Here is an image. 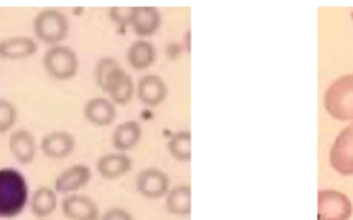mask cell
Listing matches in <instances>:
<instances>
[{"instance_id": "obj_1", "label": "cell", "mask_w": 353, "mask_h": 220, "mask_svg": "<svg viewBox=\"0 0 353 220\" xmlns=\"http://www.w3.org/2000/svg\"><path fill=\"white\" fill-rule=\"evenodd\" d=\"M28 201V184L21 172L0 169V217L18 216Z\"/></svg>"}, {"instance_id": "obj_2", "label": "cell", "mask_w": 353, "mask_h": 220, "mask_svg": "<svg viewBox=\"0 0 353 220\" xmlns=\"http://www.w3.org/2000/svg\"><path fill=\"white\" fill-rule=\"evenodd\" d=\"M325 111L342 121L353 120V73L334 80L324 92Z\"/></svg>"}, {"instance_id": "obj_3", "label": "cell", "mask_w": 353, "mask_h": 220, "mask_svg": "<svg viewBox=\"0 0 353 220\" xmlns=\"http://www.w3.org/2000/svg\"><path fill=\"white\" fill-rule=\"evenodd\" d=\"M33 30L40 41L55 45L66 37L69 30V21L66 15L58 10L47 8L34 16Z\"/></svg>"}, {"instance_id": "obj_4", "label": "cell", "mask_w": 353, "mask_h": 220, "mask_svg": "<svg viewBox=\"0 0 353 220\" xmlns=\"http://www.w3.org/2000/svg\"><path fill=\"white\" fill-rule=\"evenodd\" d=\"M43 65L47 73L55 80L72 78L79 67L76 52L66 45H51L43 58Z\"/></svg>"}, {"instance_id": "obj_5", "label": "cell", "mask_w": 353, "mask_h": 220, "mask_svg": "<svg viewBox=\"0 0 353 220\" xmlns=\"http://www.w3.org/2000/svg\"><path fill=\"white\" fill-rule=\"evenodd\" d=\"M353 206L349 197L341 191L325 188L317 194V220H349Z\"/></svg>"}, {"instance_id": "obj_6", "label": "cell", "mask_w": 353, "mask_h": 220, "mask_svg": "<svg viewBox=\"0 0 353 220\" xmlns=\"http://www.w3.org/2000/svg\"><path fill=\"white\" fill-rule=\"evenodd\" d=\"M330 164L341 175H353V122L335 138L330 150Z\"/></svg>"}, {"instance_id": "obj_7", "label": "cell", "mask_w": 353, "mask_h": 220, "mask_svg": "<svg viewBox=\"0 0 353 220\" xmlns=\"http://www.w3.org/2000/svg\"><path fill=\"white\" fill-rule=\"evenodd\" d=\"M102 91L109 95L113 103L125 104L132 98L134 82L130 74L124 69H121L120 66H116L106 76L102 85Z\"/></svg>"}, {"instance_id": "obj_8", "label": "cell", "mask_w": 353, "mask_h": 220, "mask_svg": "<svg viewBox=\"0 0 353 220\" xmlns=\"http://www.w3.org/2000/svg\"><path fill=\"white\" fill-rule=\"evenodd\" d=\"M168 176L159 168H146L137 176V190L149 199H157L168 191Z\"/></svg>"}, {"instance_id": "obj_9", "label": "cell", "mask_w": 353, "mask_h": 220, "mask_svg": "<svg viewBox=\"0 0 353 220\" xmlns=\"http://www.w3.org/2000/svg\"><path fill=\"white\" fill-rule=\"evenodd\" d=\"M62 213L69 220H98L99 212L97 204L80 194H72L62 199Z\"/></svg>"}, {"instance_id": "obj_10", "label": "cell", "mask_w": 353, "mask_h": 220, "mask_svg": "<svg viewBox=\"0 0 353 220\" xmlns=\"http://www.w3.org/2000/svg\"><path fill=\"white\" fill-rule=\"evenodd\" d=\"M161 25V15L156 7L141 6L132 7L130 26L137 36H152Z\"/></svg>"}, {"instance_id": "obj_11", "label": "cell", "mask_w": 353, "mask_h": 220, "mask_svg": "<svg viewBox=\"0 0 353 220\" xmlns=\"http://www.w3.org/2000/svg\"><path fill=\"white\" fill-rule=\"evenodd\" d=\"M167 84L157 74H145L139 78L137 85L138 99L146 106H157L167 96Z\"/></svg>"}, {"instance_id": "obj_12", "label": "cell", "mask_w": 353, "mask_h": 220, "mask_svg": "<svg viewBox=\"0 0 353 220\" xmlns=\"http://www.w3.org/2000/svg\"><path fill=\"white\" fill-rule=\"evenodd\" d=\"M40 147L48 158H63L73 151L74 139L69 132L54 131L41 138Z\"/></svg>"}, {"instance_id": "obj_13", "label": "cell", "mask_w": 353, "mask_h": 220, "mask_svg": "<svg viewBox=\"0 0 353 220\" xmlns=\"http://www.w3.org/2000/svg\"><path fill=\"white\" fill-rule=\"evenodd\" d=\"M8 147L11 154L19 164H29L36 155L34 138L30 131L23 128L17 129L10 135Z\"/></svg>"}, {"instance_id": "obj_14", "label": "cell", "mask_w": 353, "mask_h": 220, "mask_svg": "<svg viewBox=\"0 0 353 220\" xmlns=\"http://www.w3.org/2000/svg\"><path fill=\"white\" fill-rule=\"evenodd\" d=\"M85 120L94 125H109L116 118V109L112 100L105 98H92L83 107Z\"/></svg>"}, {"instance_id": "obj_15", "label": "cell", "mask_w": 353, "mask_h": 220, "mask_svg": "<svg viewBox=\"0 0 353 220\" xmlns=\"http://www.w3.org/2000/svg\"><path fill=\"white\" fill-rule=\"evenodd\" d=\"M91 179V170L88 166L79 164L65 169L55 179V191L58 192H72L87 184Z\"/></svg>"}, {"instance_id": "obj_16", "label": "cell", "mask_w": 353, "mask_h": 220, "mask_svg": "<svg viewBox=\"0 0 353 220\" xmlns=\"http://www.w3.org/2000/svg\"><path fill=\"white\" fill-rule=\"evenodd\" d=\"M131 166V158L123 153L105 154L97 161V170L105 179H117L127 173Z\"/></svg>"}, {"instance_id": "obj_17", "label": "cell", "mask_w": 353, "mask_h": 220, "mask_svg": "<svg viewBox=\"0 0 353 220\" xmlns=\"http://www.w3.org/2000/svg\"><path fill=\"white\" fill-rule=\"evenodd\" d=\"M37 51V44L32 37L12 36L0 40V58L21 59L33 55Z\"/></svg>"}, {"instance_id": "obj_18", "label": "cell", "mask_w": 353, "mask_h": 220, "mask_svg": "<svg viewBox=\"0 0 353 220\" xmlns=\"http://www.w3.org/2000/svg\"><path fill=\"white\" fill-rule=\"evenodd\" d=\"M156 59V48L150 41L137 40L127 50V60L135 70L149 67Z\"/></svg>"}, {"instance_id": "obj_19", "label": "cell", "mask_w": 353, "mask_h": 220, "mask_svg": "<svg viewBox=\"0 0 353 220\" xmlns=\"http://www.w3.org/2000/svg\"><path fill=\"white\" fill-rule=\"evenodd\" d=\"M142 131L137 121H124L116 126L112 136V143L116 150L125 151L132 148L141 139Z\"/></svg>"}, {"instance_id": "obj_20", "label": "cell", "mask_w": 353, "mask_h": 220, "mask_svg": "<svg viewBox=\"0 0 353 220\" xmlns=\"http://www.w3.org/2000/svg\"><path fill=\"white\" fill-rule=\"evenodd\" d=\"M167 210L172 214L186 216L190 213V186L181 184L174 187L167 194L165 199Z\"/></svg>"}, {"instance_id": "obj_21", "label": "cell", "mask_w": 353, "mask_h": 220, "mask_svg": "<svg viewBox=\"0 0 353 220\" xmlns=\"http://www.w3.org/2000/svg\"><path fill=\"white\" fill-rule=\"evenodd\" d=\"M57 208L55 191L50 187H39L30 199V210L37 217L51 214Z\"/></svg>"}, {"instance_id": "obj_22", "label": "cell", "mask_w": 353, "mask_h": 220, "mask_svg": "<svg viewBox=\"0 0 353 220\" xmlns=\"http://www.w3.org/2000/svg\"><path fill=\"white\" fill-rule=\"evenodd\" d=\"M168 151L178 161H189L192 157L190 153V131H178L175 132L168 142Z\"/></svg>"}, {"instance_id": "obj_23", "label": "cell", "mask_w": 353, "mask_h": 220, "mask_svg": "<svg viewBox=\"0 0 353 220\" xmlns=\"http://www.w3.org/2000/svg\"><path fill=\"white\" fill-rule=\"evenodd\" d=\"M17 109L7 99H0V133L7 132L15 124Z\"/></svg>"}, {"instance_id": "obj_24", "label": "cell", "mask_w": 353, "mask_h": 220, "mask_svg": "<svg viewBox=\"0 0 353 220\" xmlns=\"http://www.w3.org/2000/svg\"><path fill=\"white\" fill-rule=\"evenodd\" d=\"M116 66H119L117 60L110 58V56H103L101 58L97 65H95V69H94V77H95V82L97 85L102 89V85H103V81L106 78V76L109 74V72L112 69H114Z\"/></svg>"}, {"instance_id": "obj_25", "label": "cell", "mask_w": 353, "mask_h": 220, "mask_svg": "<svg viewBox=\"0 0 353 220\" xmlns=\"http://www.w3.org/2000/svg\"><path fill=\"white\" fill-rule=\"evenodd\" d=\"M132 7H112L109 10V18L120 26L130 25V18H131Z\"/></svg>"}, {"instance_id": "obj_26", "label": "cell", "mask_w": 353, "mask_h": 220, "mask_svg": "<svg viewBox=\"0 0 353 220\" xmlns=\"http://www.w3.org/2000/svg\"><path fill=\"white\" fill-rule=\"evenodd\" d=\"M101 220H134V217L125 209L112 208L102 214Z\"/></svg>"}]
</instances>
